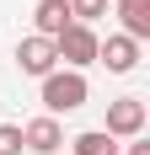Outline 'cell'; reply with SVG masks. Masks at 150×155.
<instances>
[{
    "instance_id": "obj_1",
    "label": "cell",
    "mask_w": 150,
    "mask_h": 155,
    "mask_svg": "<svg viewBox=\"0 0 150 155\" xmlns=\"http://www.w3.org/2000/svg\"><path fill=\"white\" fill-rule=\"evenodd\" d=\"M91 102V86H86V75L80 70H54V75H43V107H48V118H59V112H80Z\"/></svg>"
},
{
    "instance_id": "obj_8",
    "label": "cell",
    "mask_w": 150,
    "mask_h": 155,
    "mask_svg": "<svg viewBox=\"0 0 150 155\" xmlns=\"http://www.w3.org/2000/svg\"><path fill=\"white\" fill-rule=\"evenodd\" d=\"M118 21H123V38L145 43L150 38V0H118Z\"/></svg>"
},
{
    "instance_id": "obj_10",
    "label": "cell",
    "mask_w": 150,
    "mask_h": 155,
    "mask_svg": "<svg viewBox=\"0 0 150 155\" xmlns=\"http://www.w3.org/2000/svg\"><path fill=\"white\" fill-rule=\"evenodd\" d=\"M70 16L80 21V27H91V21L107 16V0H70Z\"/></svg>"
},
{
    "instance_id": "obj_9",
    "label": "cell",
    "mask_w": 150,
    "mask_h": 155,
    "mask_svg": "<svg viewBox=\"0 0 150 155\" xmlns=\"http://www.w3.org/2000/svg\"><path fill=\"white\" fill-rule=\"evenodd\" d=\"M75 155H123V144L113 139V134H102V128H86V134H75L70 139Z\"/></svg>"
},
{
    "instance_id": "obj_2",
    "label": "cell",
    "mask_w": 150,
    "mask_h": 155,
    "mask_svg": "<svg viewBox=\"0 0 150 155\" xmlns=\"http://www.w3.org/2000/svg\"><path fill=\"white\" fill-rule=\"evenodd\" d=\"M145 123H150V107H145V96H118V102H107V123H102V134H113V139H139L145 134Z\"/></svg>"
},
{
    "instance_id": "obj_11",
    "label": "cell",
    "mask_w": 150,
    "mask_h": 155,
    "mask_svg": "<svg viewBox=\"0 0 150 155\" xmlns=\"http://www.w3.org/2000/svg\"><path fill=\"white\" fill-rule=\"evenodd\" d=\"M0 155H22V128L16 123H0Z\"/></svg>"
},
{
    "instance_id": "obj_3",
    "label": "cell",
    "mask_w": 150,
    "mask_h": 155,
    "mask_svg": "<svg viewBox=\"0 0 150 155\" xmlns=\"http://www.w3.org/2000/svg\"><path fill=\"white\" fill-rule=\"evenodd\" d=\"M97 43H102V38H97L91 27L70 21V27L54 38V54H59V64H64V70H80V75H86V64H97Z\"/></svg>"
},
{
    "instance_id": "obj_4",
    "label": "cell",
    "mask_w": 150,
    "mask_h": 155,
    "mask_svg": "<svg viewBox=\"0 0 150 155\" xmlns=\"http://www.w3.org/2000/svg\"><path fill=\"white\" fill-rule=\"evenodd\" d=\"M16 70L22 75H32V80H43V75H54L59 70V54H54V38H22L16 43Z\"/></svg>"
},
{
    "instance_id": "obj_12",
    "label": "cell",
    "mask_w": 150,
    "mask_h": 155,
    "mask_svg": "<svg viewBox=\"0 0 150 155\" xmlns=\"http://www.w3.org/2000/svg\"><path fill=\"white\" fill-rule=\"evenodd\" d=\"M123 155H150V139H145V134H139V139H129V150H123Z\"/></svg>"
},
{
    "instance_id": "obj_7",
    "label": "cell",
    "mask_w": 150,
    "mask_h": 155,
    "mask_svg": "<svg viewBox=\"0 0 150 155\" xmlns=\"http://www.w3.org/2000/svg\"><path fill=\"white\" fill-rule=\"evenodd\" d=\"M70 0H38L32 5V27H38V38H59L64 27H70Z\"/></svg>"
},
{
    "instance_id": "obj_6",
    "label": "cell",
    "mask_w": 150,
    "mask_h": 155,
    "mask_svg": "<svg viewBox=\"0 0 150 155\" xmlns=\"http://www.w3.org/2000/svg\"><path fill=\"white\" fill-rule=\"evenodd\" d=\"M64 144V128H59V118H32V123H22V150H32V155H54Z\"/></svg>"
},
{
    "instance_id": "obj_5",
    "label": "cell",
    "mask_w": 150,
    "mask_h": 155,
    "mask_svg": "<svg viewBox=\"0 0 150 155\" xmlns=\"http://www.w3.org/2000/svg\"><path fill=\"white\" fill-rule=\"evenodd\" d=\"M97 64H107V75H134L139 70V43L123 32H107V43H97Z\"/></svg>"
}]
</instances>
